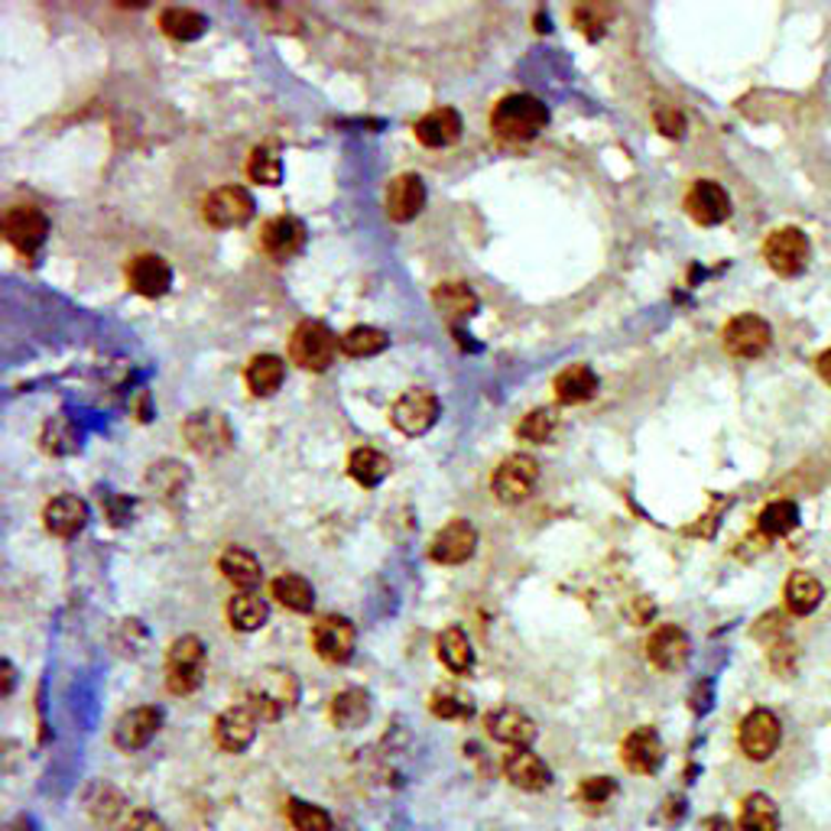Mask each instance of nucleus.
<instances>
[{"label": "nucleus", "mask_w": 831, "mask_h": 831, "mask_svg": "<svg viewBox=\"0 0 831 831\" xmlns=\"http://www.w3.org/2000/svg\"><path fill=\"white\" fill-rule=\"evenodd\" d=\"M159 30L176 43H193L198 37H205L208 17L193 7H166V10H159Z\"/></svg>", "instance_id": "nucleus-35"}, {"label": "nucleus", "mask_w": 831, "mask_h": 831, "mask_svg": "<svg viewBox=\"0 0 831 831\" xmlns=\"http://www.w3.org/2000/svg\"><path fill=\"white\" fill-rule=\"evenodd\" d=\"M121 831H163V822L153 812H147V809H137V812L127 816V822L121 825Z\"/></svg>", "instance_id": "nucleus-48"}, {"label": "nucleus", "mask_w": 831, "mask_h": 831, "mask_svg": "<svg viewBox=\"0 0 831 831\" xmlns=\"http://www.w3.org/2000/svg\"><path fill=\"white\" fill-rule=\"evenodd\" d=\"M183 436L189 439L193 451L205 455V458H215L221 451H228L235 445V429L228 426V419L215 409H201V413H193L183 426Z\"/></svg>", "instance_id": "nucleus-13"}, {"label": "nucleus", "mask_w": 831, "mask_h": 831, "mask_svg": "<svg viewBox=\"0 0 831 831\" xmlns=\"http://www.w3.org/2000/svg\"><path fill=\"white\" fill-rule=\"evenodd\" d=\"M43 448L52 455H69L79 448V429L69 416H52L43 429Z\"/></svg>", "instance_id": "nucleus-44"}, {"label": "nucleus", "mask_w": 831, "mask_h": 831, "mask_svg": "<svg viewBox=\"0 0 831 831\" xmlns=\"http://www.w3.org/2000/svg\"><path fill=\"white\" fill-rule=\"evenodd\" d=\"M782 598H786L789 614H796V617H809V614L822 604V598H825V585H822L812 572H792V575L786 579Z\"/></svg>", "instance_id": "nucleus-31"}, {"label": "nucleus", "mask_w": 831, "mask_h": 831, "mask_svg": "<svg viewBox=\"0 0 831 831\" xmlns=\"http://www.w3.org/2000/svg\"><path fill=\"white\" fill-rule=\"evenodd\" d=\"M287 816H290V825L295 831H332V816L322 806H312V802H302V799H290L287 802Z\"/></svg>", "instance_id": "nucleus-43"}, {"label": "nucleus", "mask_w": 831, "mask_h": 831, "mask_svg": "<svg viewBox=\"0 0 831 831\" xmlns=\"http://www.w3.org/2000/svg\"><path fill=\"white\" fill-rule=\"evenodd\" d=\"M267 617H270V607H267V601H263L257 591H241V594H235L231 604H228V621H231V627L241 631V634L260 631V627L267 624Z\"/></svg>", "instance_id": "nucleus-37"}, {"label": "nucleus", "mask_w": 831, "mask_h": 831, "mask_svg": "<svg viewBox=\"0 0 831 831\" xmlns=\"http://www.w3.org/2000/svg\"><path fill=\"white\" fill-rule=\"evenodd\" d=\"M159 725H163V711H159V708H153V705L131 708V711L121 715V721H117V728H114V744H117L121 750H127V754L144 750L149 740L156 737Z\"/></svg>", "instance_id": "nucleus-24"}, {"label": "nucleus", "mask_w": 831, "mask_h": 831, "mask_svg": "<svg viewBox=\"0 0 831 831\" xmlns=\"http://www.w3.org/2000/svg\"><path fill=\"white\" fill-rule=\"evenodd\" d=\"M384 208H387V218L396 221V225H406V221L419 218L423 208H426V183H423V176H416V173L396 176L391 186H387Z\"/></svg>", "instance_id": "nucleus-19"}, {"label": "nucleus", "mask_w": 831, "mask_h": 831, "mask_svg": "<svg viewBox=\"0 0 831 831\" xmlns=\"http://www.w3.org/2000/svg\"><path fill=\"white\" fill-rule=\"evenodd\" d=\"M461 131H465L461 114H458L455 107H448V104L426 111V114L416 121V127H413L416 141L429 149H445L451 147V144H458V141H461Z\"/></svg>", "instance_id": "nucleus-22"}, {"label": "nucleus", "mask_w": 831, "mask_h": 831, "mask_svg": "<svg viewBox=\"0 0 831 831\" xmlns=\"http://www.w3.org/2000/svg\"><path fill=\"white\" fill-rule=\"evenodd\" d=\"M433 302L439 309V315L445 322L458 325V322H468L475 312H478V295L468 283H439L436 293H433Z\"/></svg>", "instance_id": "nucleus-30"}, {"label": "nucleus", "mask_w": 831, "mask_h": 831, "mask_svg": "<svg viewBox=\"0 0 831 831\" xmlns=\"http://www.w3.org/2000/svg\"><path fill=\"white\" fill-rule=\"evenodd\" d=\"M617 796V782L611 780V777H585L582 786L575 789V799H579V806L588 809V812H598V809H604L611 799Z\"/></svg>", "instance_id": "nucleus-45"}, {"label": "nucleus", "mask_w": 831, "mask_h": 831, "mask_svg": "<svg viewBox=\"0 0 831 831\" xmlns=\"http://www.w3.org/2000/svg\"><path fill=\"white\" fill-rule=\"evenodd\" d=\"M270 594L287 607V611H295V614H309L315 607V588L305 575H295V572H283L273 579L270 585Z\"/></svg>", "instance_id": "nucleus-36"}, {"label": "nucleus", "mask_w": 831, "mask_h": 831, "mask_svg": "<svg viewBox=\"0 0 831 831\" xmlns=\"http://www.w3.org/2000/svg\"><path fill=\"white\" fill-rule=\"evenodd\" d=\"M391 458L381 448H354L347 458V475L361 485V488H381L391 478Z\"/></svg>", "instance_id": "nucleus-32"}, {"label": "nucleus", "mask_w": 831, "mask_h": 831, "mask_svg": "<svg viewBox=\"0 0 831 831\" xmlns=\"http://www.w3.org/2000/svg\"><path fill=\"white\" fill-rule=\"evenodd\" d=\"M124 273H127V287L144 299H159L173 287V267L159 253H137Z\"/></svg>", "instance_id": "nucleus-18"}, {"label": "nucleus", "mask_w": 831, "mask_h": 831, "mask_svg": "<svg viewBox=\"0 0 831 831\" xmlns=\"http://www.w3.org/2000/svg\"><path fill=\"white\" fill-rule=\"evenodd\" d=\"M503 777L513 782L517 789L539 792L552 782V770L546 767V760L533 754L530 747H517L503 757Z\"/></svg>", "instance_id": "nucleus-26"}, {"label": "nucleus", "mask_w": 831, "mask_h": 831, "mask_svg": "<svg viewBox=\"0 0 831 831\" xmlns=\"http://www.w3.org/2000/svg\"><path fill=\"white\" fill-rule=\"evenodd\" d=\"M436 650H439L442 666H445L448 673H455V676H468V673H471V666H475V650H471L468 634H465L458 624H451V627L442 631L439 640H436Z\"/></svg>", "instance_id": "nucleus-33"}, {"label": "nucleus", "mask_w": 831, "mask_h": 831, "mask_svg": "<svg viewBox=\"0 0 831 831\" xmlns=\"http://www.w3.org/2000/svg\"><path fill=\"white\" fill-rule=\"evenodd\" d=\"M702 831H734V829L725 816H708V819L702 822Z\"/></svg>", "instance_id": "nucleus-50"}, {"label": "nucleus", "mask_w": 831, "mask_h": 831, "mask_svg": "<svg viewBox=\"0 0 831 831\" xmlns=\"http://www.w3.org/2000/svg\"><path fill=\"white\" fill-rule=\"evenodd\" d=\"M478 549V530L471 520H448L429 542V555L439 565H461L475 555Z\"/></svg>", "instance_id": "nucleus-16"}, {"label": "nucleus", "mask_w": 831, "mask_h": 831, "mask_svg": "<svg viewBox=\"0 0 831 831\" xmlns=\"http://www.w3.org/2000/svg\"><path fill=\"white\" fill-rule=\"evenodd\" d=\"M740 831H780V809L767 792H750L740 802Z\"/></svg>", "instance_id": "nucleus-38"}, {"label": "nucleus", "mask_w": 831, "mask_h": 831, "mask_svg": "<svg viewBox=\"0 0 831 831\" xmlns=\"http://www.w3.org/2000/svg\"><path fill=\"white\" fill-rule=\"evenodd\" d=\"M89 523V503L75 494H59L43 507V527L55 539L79 537Z\"/></svg>", "instance_id": "nucleus-21"}, {"label": "nucleus", "mask_w": 831, "mask_h": 831, "mask_svg": "<svg viewBox=\"0 0 831 831\" xmlns=\"http://www.w3.org/2000/svg\"><path fill=\"white\" fill-rule=\"evenodd\" d=\"M656 127H659L663 137L679 141L685 134V114L676 111V107H656Z\"/></svg>", "instance_id": "nucleus-47"}, {"label": "nucleus", "mask_w": 831, "mask_h": 831, "mask_svg": "<svg viewBox=\"0 0 831 831\" xmlns=\"http://www.w3.org/2000/svg\"><path fill=\"white\" fill-rule=\"evenodd\" d=\"M247 176L260 186H280L283 183V159H280V149L270 147V144H260V147L250 149V159H247Z\"/></svg>", "instance_id": "nucleus-41"}, {"label": "nucleus", "mask_w": 831, "mask_h": 831, "mask_svg": "<svg viewBox=\"0 0 831 831\" xmlns=\"http://www.w3.org/2000/svg\"><path fill=\"white\" fill-rule=\"evenodd\" d=\"M692 656V640L676 624H659L646 640V659L659 673H679Z\"/></svg>", "instance_id": "nucleus-17"}, {"label": "nucleus", "mask_w": 831, "mask_h": 831, "mask_svg": "<svg viewBox=\"0 0 831 831\" xmlns=\"http://www.w3.org/2000/svg\"><path fill=\"white\" fill-rule=\"evenodd\" d=\"M737 744L744 750L747 760H770L782 744V725L780 718L770 711V708H754L744 721H740V731H737Z\"/></svg>", "instance_id": "nucleus-9"}, {"label": "nucleus", "mask_w": 831, "mask_h": 831, "mask_svg": "<svg viewBox=\"0 0 831 831\" xmlns=\"http://www.w3.org/2000/svg\"><path fill=\"white\" fill-rule=\"evenodd\" d=\"M442 403L429 387H409L406 393L396 396L391 409V423L409 439L426 436L436 423H439Z\"/></svg>", "instance_id": "nucleus-5"}, {"label": "nucleus", "mask_w": 831, "mask_h": 831, "mask_svg": "<svg viewBox=\"0 0 831 831\" xmlns=\"http://www.w3.org/2000/svg\"><path fill=\"white\" fill-rule=\"evenodd\" d=\"M253 211H257V205L245 186H221V189L208 193L201 201V218L218 231L245 228L253 218Z\"/></svg>", "instance_id": "nucleus-7"}, {"label": "nucleus", "mask_w": 831, "mask_h": 831, "mask_svg": "<svg viewBox=\"0 0 831 831\" xmlns=\"http://www.w3.org/2000/svg\"><path fill=\"white\" fill-rule=\"evenodd\" d=\"M332 725L342 728V731H354V728H364L367 718H371V695L364 688H344L332 698Z\"/></svg>", "instance_id": "nucleus-34"}, {"label": "nucleus", "mask_w": 831, "mask_h": 831, "mask_svg": "<svg viewBox=\"0 0 831 831\" xmlns=\"http://www.w3.org/2000/svg\"><path fill=\"white\" fill-rule=\"evenodd\" d=\"M485 728H488V734L497 744H507L513 750L517 747H530L539 734L537 721L527 711L513 708V705H503V708L490 711L488 718H485Z\"/></svg>", "instance_id": "nucleus-25"}, {"label": "nucleus", "mask_w": 831, "mask_h": 831, "mask_svg": "<svg viewBox=\"0 0 831 831\" xmlns=\"http://www.w3.org/2000/svg\"><path fill=\"white\" fill-rule=\"evenodd\" d=\"M299 702V683L283 666H263L247 685V708L257 721H280L287 718Z\"/></svg>", "instance_id": "nucleus-2"}, {"label": "nucleus", "mask_w": 831, "mask_h": 831, "mask_svg": "<svg viewBox=\"0 0 831 831\" xmlns=\"http://www.w3.org/2000/svg\"><path fill=\"white\" fill-rule=\"evenodd\" d=\"M354 646H357V631L342 614H325L312 624V650L325 663L344 666L354 656Z\"/></svg>", "instance_id": "nucleus-12"}, {"label": "nucleus", "mask_w": 831, "mask_h": 831, "mask_svg": "<svg viewBox=\"0 0 831 831\" xmlns=\"http://www.w3.org/2000/svg\"><path fill=\"white\" fill-rule=\"evenodd\" d=\"M601 387L598 374L588 367V364H572L565 367L555 381H552V391H555V399L562 406H579V403H588L594 393Z\"/></svg>", "instance_id": "nucleus-29"}, {"label": "nucleus", "mask_w": 831, "mask_h": 831, "mask_svg": "<svg viewBox=\"0 0 831 831\" xmlns=\"http://www.w3.org/2000/svg\"><path fill=\"white\" fill-rule=\"evenodd\" d=\"M685 215L702 225V228H715L721 221H728L731 215V196L725 193L721 183L715 179H698L692 183V189L685 193Z\"/></svg>", "instance_id": "nucleus-15"}, {"label": "nucleus", "mask_w": 831, "mask_h": 831, "mask_svg": "<svg viewBox=\"0 0 831 831\" xmlns=\"http://www.w3.org/2000/svg\"><path fill=\"white\" fill-rule=\"evenodd\" d=\"M205 666H208V650L198 636L186 634L173 640L169 653H166V685L173 695H193L201 679H205Z\"/></svg>", "instance_id": "nucleus-4"}, {"label": "nucleus", "mask_w": 831, "mask_h": 831, "mask_svg": "<svg viewBox=\"0 0 831 831\" xmlns=\"http://www.w3.org/2000/svg\"><path fill=\"white\" fill-rule=\"evenodd\" d=\"M539 485V461L533 455H507L494 475H490V490L500 503H520L527 500Z\"/></svg>", "instance_id": "nucleus-6"}, {"label": "nucleus", "mask_w": 831, "mask_h": 831, "mask_svg": "<svg viewBox=\"0 0 831 831\" xmlns=\"http://www.w3.org/2000/svg\"><path fill=\"white\" fill-rule=\"evenodd\" d=\"M816 371H819V377H822V381L831 387V347L816 357Z\"/></svg>", "instance_id": "nucleus-49"}, {"label": "nucleus", "mask_w": 831, "mask_h": 831, "mask_svg": "<svg viewBox=\"0 0 831 831\" xmlns=\"http://www.w3.org/2000/svg\"><path fill=\"white\" fill-rule=\"evenodd\" d=\"M555 429H559V413L552 406H537L520 419L517 436L523 442H533V445H546L555 436Z\"/></svg>", "instance_id": "nucleus-42"}, {"label": "nucleus", "mask_w": 831, "mask_h": 831, "mask_svg": "<svg viewBox=\"0 0 831 831\" xmlns=\"http://www.w3.org/2000/svg\"><path fill=\"white\" fill-rule=\"evenodd\" d=\"M260 250L277 260V263H287L293 260L295 253L305 247V225L293 218V215H273L260 225V238H257Z\"/></svg>", "instance_id": "nucleus-14"}, {"label": "nucleus", "mask_w": 831, "mask_h": 831, "mask_svg": "<svg viewBox=\"0 0 831 831\" xmlns=\"http://www.w3.org/2000/svg\"><path fill=\"white\" fill-rule=\"evenodd\" d=\"M391 347V335L377 325H354L342 335V354L347 357H374Z\"/></svg>", "instance_id": "nucleus-39"}, {"label": "nucleus", "mask_w": 831, "mask_h": 831, "mask_svg": "<svg viewBox=\"0 0 831 831\" xmlns=\"http://www.w3.org/2000/svg\"><path fill=\"white\" fill-rule=\"evenodd\" d=\"M245 381L253 396H273L287 381V361L280 354H253L247 361Z\"/></svg>", "instance_id": "nucleus-28"}, {"label": "nucleus", "mask_w": 831, "mask_h": 831, "mask_svg": "<svg viewBox=\"0 0 831 831\" xmlns=\"http://www.w3.org/2000/svg\"><path fill=\"white\" fill-rule=\"evenodd\" d=\"M799 527V507L792 500H773L760 510L757 517V530L760 537L767 539H780L786 533H792Z\"/></svg>", "instance_id": "nucleus-40"}, {"label": "nucleus", "mask_w": 831, "mask_h": 831, "mask_svg": "<svg viewBox=\"0 0 831 831\" xmlns=\"http://www.w3.org/2000/svg\"><path fill=\"white\" fill-rule=\"evenodd\" d=\"M812 245L799 228H777L764 241V260L777 277H799L809 267Z\"/></svg>", "instance_id": "nucleus-8"}, {"label": "nucleus", "mask_w": 831, "mask_h": 831, "mask_svg": "<svg viewBox=\"0 0 831 831\" xmlns=\"http://www.w3.org/2000/svg\"><path fill=\"white\" fill-rule=\"evenodd\" d=\"M215 740L228 754H245L257 740V715L247 705H231L215 718Z\"/></svg>", "instance_id": "nucleus-23"}, {"label": "nucleus", "mask_w": 831, "mask_h": 831, "mask_svg": "<svg viewBox=\"0 0 831 831\" xmlns=\"http://www.w3.org/2000/svg\"><path fill=\"white\" fill-rule=\"evenodd\" d=\"M721 344H725V351L731 357L754 361V357L767 354V347L773 344V329H770L767 319H760L754 312H744V315H734L731 322L725 325Z\"/></svg>", "instance_id": "nucleus-10"}, {"label": "nucleus", "mask_w": 831, "mask_h": 831, "mask_svg": "<svg viewBox=\"0 0 831 831\" xmlns=\"http://www.w3.org/2000/svg\"><path fill=\"white\" fill-rule=\"evenodd\" d=\"M549 127V107L530 92H510L490 107V131L507 144H530Z\"/></svg>", "instance_id": "nucleus-1"}, {"label": "nucleus", "mask_w": 831, "mask_h": 831, "mask_svg": "<svg viewBox=\"0 0 831 831\" xmlns=\"http://www.w3.org/2000/svg\"><path fill=\"white\" fill-rule=\"evenodd\" d=\"M429 708H433V715L442 718V721H455V718H471V702L465 698V695H458V692H436L433 695V702H429Z\"/></svg>", "instance_id": "nucleus-46"}, {"label": "nucleus", "mask_w": 831, "mask_h": 831, "mask_svg": "<svg viewBox=\"0 0 831 831\" xmlns=\"http://www.w3.org/2000/svg\"><path fill=\"white\" fill-rule=\"evenodd\" d=\"M218 572L225 575V582H231L241 591H257V585L263 582V569H260V559L245 549V546H228L221 555H218Z\"/></svg>", "instance_id": "nucleus-27"}, {"label": "nucleus", "mask_w": 831, "mask_h": 831, "mask_svg": "<svg viewBox=\"0 0 831 831\" xmlns=\"http://www.w3.org/2000/svg\"><path fill=\"white\" fill-rule=\"evenodd\" d=\"M342 351V339L325 325V322H299L295 332L290 335V361L302 371H312V374H325L335 357Z\"/></svg>", "instance_id": "nucleus-3"}, {"label": "nucleus", "mask_w": 831, "mask_h": 831, "mask_svg": "<svg viewBox=\"0 0 831 831\" xmlns=\"http://www.w3.org/2000/svg\"><path fill=\"white\" fill-rule=\"evenodd\" d=\"M0 669H3V695H10V692H13V679H17V673H13L10 659H3V663H0Z\"/></svg>", "instance_id": "nucleus-51"}, {"label": "nucleus", "mask_w": 831, "mask_h": 831, "mask_svg": "<svg viewBox=\"0 0 831 831\" xmlns=\"http://www.w3.org/2000/svg\"><path fill=\"white\" fill-rule=\"evenodd\" d=\"M663 740L656 728H634V731L624 737L621 744V760L631 773H640V777H650L663 767Z\"/></svg>", "instance_id": "nucleus-20"}, {"label": "nucleus", "mask_w": 831, "mask_h": 831, "mask_svg": "<svg viewBox=\"0 0 831 831\" xmlns=\"http://www.w3.org/2000/svg\"><path fill=\"white\" fill-rule=\"evenodd\" d=\"M3 238L23 257H33L50 238V218L33 205H13L3 215Z\"/></svg>", "instance_id": "nucleus-11"}]
</instances>
